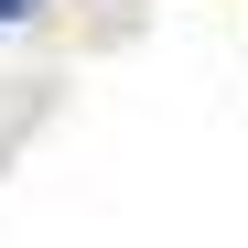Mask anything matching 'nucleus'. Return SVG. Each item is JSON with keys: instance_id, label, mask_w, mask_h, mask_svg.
I'll return each instance as SVG.
<instances>
[{"instance_id": "nucleus-1", "label": "nucleus", "mask_w": 248, "mask_h": 248, "mask_svg": "<svg viewBox=\"0 0 248 248\" xmlns=\"http://www.w3.org/2000/svg\"><path fill=\"white\" fill-rule=\"evenodd\" d=\"M22 11H44V0H0V22H22Z\"/></svg>"}]
</instances>
